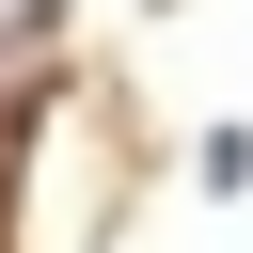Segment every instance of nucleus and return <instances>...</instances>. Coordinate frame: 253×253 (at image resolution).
I'll use <instances>...</instances> for the list:
<instances>
[{
  "label": "nucleus",
  "instance_id": "obj_1",
  "mask_svg": "<svg viewBox=\"0 0 253 253\" xmlns=\"http://www.w3.org/2000/svg\"><path fill=\"white\" fill-rule=\"evenodd\" d=\"M206 190H221V206L253 190V126H206Z\"/></svg>",
  "mask_w": 253,
  "mask_h": 253
},
{
  "label": "nucleus",
  "instance_id": "obj_2",
  "mask_svg": "<svg viewBox=\"0 0 253 253\" xmlns=\"http://www.w3.org/2000/svg\"><path fill=\"white\" fill-rule=\"evenodd\" d=\"M47 16H63V0H0V63H32V47H47Z\"/></svg>",
  "mask_w": 253,
  "mask_h": 253
}]
</instances>
